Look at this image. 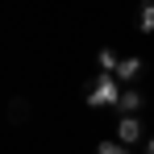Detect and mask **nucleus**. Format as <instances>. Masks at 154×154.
Masks as SVG:
<instances>
[{
  "mask_svg": "<svg viewBox=\"0 0 154 154\" xmlns=\"http://www.w3.org/2000/svg\"><path fill=\"white\" fill-rule=\"evenodd\" d=\"M121 112H137V108H142V96H137V92H133V88H125V92H121Z\"/></svg>",
  "mask_w": 154,
  "mask_h": 154,
  "instance_id": "obj_5",
  "label": "nucleus"
},
{
  "mask_svg": "<svg viewBox=\"0 0 154 154\" xmlns=\"http://www.w3.org/2000/svg\"><path fill=\"white\" fill-rule=\"evenodd\" d=\"M137 25L146 29V33L154 29V4H142V13H137Z\"/></svg>",
  "mask_w": 154,
  "mask_h": 154,
  "instance_id": "obj_7",
  "label": "nucleus"
},
{
  "mask_svg": "<svg viewBox=\"0 0 154 154\" xmlns=\"http://www.w3.org/2000/svg\"><path fill=\"white\" fill-rule=\"evenodd\" d=\"M96 154H133L125 146V142H100V146H96Z\"/></svg>",
  "mask_w": 154,
  "mask_h": 154,
  "instance_id": "obj_6",
  "label": "nucleus"
},
{
  "mask_svg": "<svg viewBox=\"0 0 154 154\" xmlns=\"http://www.w3.org/2000/svg\"><path fill=\"white\" fill-rule=\"evenodd\" d=\"M137 71H142V58H121L112 75H117V79H125V83H133V79H137Z\"/></svg>",
  "mask_w": 154,
  "mask_h": 154,
  "instance_id": "obj_3",
  "label": "nucleus"
},
{
  "mask_svg": "<svg viewBox=\"0 0 154 154\" xmlns=\"http://www.w3.org/2000/svg\"><path fill=\"white\" fill-rule=\"evenodd\" d=\"M117 63H121V58L108 50V46H104V50L96 54V67H100V75H112V71H117Z\"/></svg>",
  "mask_w": 154,
  "mask_h": 154,
  "instance_id": "obj_4",
  "label": "nucleus"
},
{
  "mask_svg": "<svg viewBox=\"0 0 154 154\" xmlns=\"http://www.w3.org/2000/svg\"><path fill=\"white\" fill-rule=\"evenodd\" d=\"M121 100V83H117V75H100L96 83H92V92H88V104L92 108H108V104Z\"/></svg>",
  "mask_w": 154,
  "mask_h": 154,
  "instance_id": "obj_1",
  "label": "nucleus"
},
{
  "mask_svg": "<svg viewBox=\"0 0 154 154\" xmlns=\"http://www.w3.org/2000/svg\"><path fill=\"white\" fill-rule=\"evenodd\" d=\"M142 137V121H137V112H125L121 121H117V142H125V146H133Z\"/></svg>",
  "mask_w": 154,
  "mask_h": 154,
  "instance_id": "obj_2",
  "label": "nucleus"
},
{
  "mask_svg": "<svg viewBox=\"0 0 154 154\" xmlns=\"http://www.w3.org/2000/svg\"><path fill=\"white\" fill-rule=\"evenodd\" d=\"M150 154H154V137H150Z\"/></svg>",
  "mask_w": 154,
  "mask_h": 154,
  "instance_id": "obj_8",
  "label": "nucleus"
}]
</instances>
